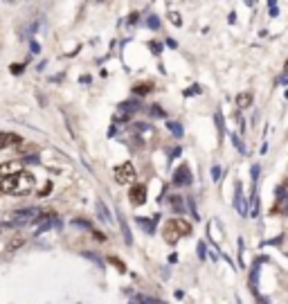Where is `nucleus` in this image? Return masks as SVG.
Masks as SVG:
<instances>
[{
	"label": "nucleus",
	"mask_w": 288,
	"mask_h": 304,
	"mask_svg": "<svg viewBox=\"0 0 288 304\" xmlns=\"http://www.w3.org/2000/svg\"><path fill=\"white\" fill-rule=\"evenodd\" d=\"M36 185V178L30 171H20L14 176V194H27V191L34 189Z\"/></svg>",
	"instance_id": "nucleus-1"
},
{
	"label": "nucleus",
	"mask_w": 288,
	"mask_h": 304,
	"mask_svg": "<svg viewBox=\"0 0 288 304\" xmlns=\"http://www.w3.org/2000/svg\"><path fill=\"white\" fill-rule=\"evenodd\" d=\"M38 216H41V210H38V207H27V210H18L14 216L9 219V221L14 225H25V223L36 221Z\"/></svg>",
	"instance_id": "nucleus-2"
},
{
	"label": "nucleus",
	"mask_w": 288,
	"mask_h": 304,
	"mask_svg": "<svg viewBox=\"0 0 288 304\" xmlns=\"http://www.w3.org/2000/svg\"><path fill=\"white\" fill-rule=\"evenodd\" d=\"M115 180H117V185H131V183H135V167L131 165V162H124V165H120L115 169Z\"/></svg>",
	"instance_id": "nucleus-3"
},
{
	"label": "nucleus",
	"mask_w": 288,
	"mask_h": 304,
	"mask_svg": "<svg viewBox=\"0 0 288 304\" xmlns=\"http://www.w3.org/2000/svg\"><path fill=\"white\" fill-rule=\"evenodd\" d=\"M162 239H165L167 244H171V246L180 239V232H178V228H176V219H173V221H169L165 228H162Z\"/></svg>",
	"instance_id": "nucleus-4"
},
{
	"label": "nucleus",
	"mask_w": 288,
	"mask_h": 304,
	"mask_svg": "<svg viewBox=\"0 0 288 304\" xmlns=\"http://www.w3.org/2000/svg\"><path fill=\"white\" fill-rule=\"evenodd\" d=\"M131 203L133 205H144L146 203V185H142V183H138V185H133L131 187Z\"/></svg>",
	"instance_id": "nucleus-5"
},
{
	"label": "nucleus",
	"mask_w": 288,
	"mask_h": 304,
	"mask_svg": "<svg viewBox=\"0 0 288 304\" xmlns=\"http://www.w3.org/2000/svg\"><path fill=\"white\" fill-rule=\"evenodd\" d=\"M23 171V165L18 160H7V162H3L0 165V173H3V178H7V176H16V173H20Z\"/></svg>",
	"instance_id": "nucleus-6"
},
{
	"label": "nucleus",
	"mask_w": 288,
	"mask_h": 304,
	"mask_svg": "<svg viewBox=\"0 0 288 304\" xmlns=\"http://www.w3.org/2000/svg\"><path fill=\"white\" fill-rule=\"evenodd\" d=\"M173 183L176 185H189L191 183V173H189V167L183 165L176 169V173H173Z\"/></svg>",
	"instance_id": "nucleus-7"
},
{
	"label": "nucleus",
	"mask_w": 288,
	"mask_h": 304,
	"mask_svg": "<svg viewBox=\"0 0 288 304\" xmlns=\"http://www.w3.org/2000/svg\"><path fill=\"white\" fill-rule=\"evenodd\" d=\"M9 144H20V138L18 135H14V133H0V151H3L5 146H9Z\"/></svg>",
	"instance_id": "nucleus-8"
},
{
	"label": "nucleus",
	"mask_w": 288,
	"mask_h": 304,
	"mask_svg": "<svg viewBox=\"0 0 288 304\" xmlns=\"http://www.w3.org/2000/svg\"><path fill=\"white\" fill-rule=\"evenodd\" d=\"M236 210H239L243 216H248V210H246V203H243V196H241V185H236Z\"/></svg>",
	"instance_id": "nucleus-9"
},
{
	"label": "nucleus",
	"mask_w": 288,
	"mask_h": 304,
	"mask_svg": "<svg viewBox=\"0 0 288 304\" xmlns=\"http://www.w3.org/2000/svg\"><path fill=\"white\" fill-rule=\"evenodd\" d=\"M236 104H239L241 108H248V106L252 104V95H248V93H241L239 97H236Z\"/></svg>",
	"instance_id": "nucleus-10"
},
{
	"label": "nucleus",
	"mask_w": 288,
	"mask_h": 304,
	"mask_svg": "<svg viewBox=\"0 0 288 304\" xmlns=\"http://www.w3.org/2000/svg\"><path fill=\"white\" fill-rule=\"evenodd\" d=\"M167 126H169V131H171L173 135H183V126H178V122H169Z\"/></svg>",
	"instance_id": "nucleus-11"
},
{
	"label": "nucleus",
	"mask_w": 288,
	"mask_h": 304,
	"mask_svg": "<svg viewBox=\"0 0 288 304\" xmlns=\"http://www.w3.org/2000/svg\"><path fill=\"white\" fill-rule=\"evenodd\" d=\"M149 90H151V83H138V86H135V93H140V95H146V93H149Z\"/></svg>",
	"instance_id": "nucleus-12"
},
{
	"label": "nucleus",
	"mask_w": 288,
	"mask_h": 304,
	"mask_svg": "<svg viewBox=\"0 0 288 304\" xmlns=\"http://www.w3.org/2000/svg\"><path fill=\"white\" fill-rule=\"evenodd\" d=\"M169 20H171L173 25H180V23H183V20H180V16L176 14V11H169Z\"/></svg>",
	"instance_id": "nucleus-13"
},
{
	"label": "nucleus",
	"mask_w": 288,
	"mask_h": 304,
	"mask_svg": "<svg viewBox=\"0 0 288 304\" xmlns=\"http://www.w3.org/2000/svg\"><path fill=\"white\" fill-rule=\"evenodd\" d=\"M99 212H101V219H104V221H110V214H106L104 203H99Z\"/></svg>",
	"instance_id": "nucleus-14"
},
{
	"label": "nucleus",
	"mask_w": 288,
	"mask_h": 304,
	"mask_svg": "<svg viewBox=\"0 0 288 304\" xmlns=\"http://www.w3.org/2000/svg\"><path fill=\"white\" fill-rule=\"evenodd\" d=\"M232 142L236 144V149H239V151H241V154H243V151H246V149H243V144H241V142H239V138H236V135H232Z\"/></svg>",
	"instance_id": "nucleus-15"
},
{
	"label": "nucleus",
	"mask_w": 288,
	"mask_h": 304,
	"mask_svg": "<svg viewBox=\"0 0 288 304\" xmlns=\"http://www.w3.org/2000/svg\"><path fill=\"white\" fill-rule=\"evenodd\" d=\"M218 176H221V169H218V167H212V178L218 180Z\"/></svg>",
	"instance_id": "nucleus-16"
},
{
	"label": "nucleus",
	"mask_w": 288,
	"mask_h": 304,
	"mask_svg": "<svg viewBox=\"0 0 288 304\" xmlns=\"http://www.w3.org/2000/svg\"><path fill=\"white\" fill-rule=\"evenodd\" d=\"M151 113H153V115H158V117H162V115H165V113H162L160 108H151Z\"/></svg>",
	"instance_id": "nucleus-17"
},
{
	"label": "nucleus",
	"mask_w": 288,
	"mask_h": 304,
	"mask_svg": "<svg viewBox=\"0 0 288 304\" xmlns=\"http://www.w3.org/2000/svg\"><path fill=\"white\" fill-rule=\"evenodd\" d=\"M149 25H151V27H158V18H153V16H151V18H149Z\"/></svg>",
	"instance_id": "nucleus-18"
},
{
	"label": "nucleus",
	"mask_w": 288,
	"mask_h": 304,
	"mask_svg": "<svg viewBox=\"0 0 288 304\" xmlns=\"http://www.w3.org/2000/svg\"><path fill=\"white\" fill-rule=\"evenodd\" d=\"M284 210L288 212V201H284Z\"/></svg>",
	"instance_id": "nucleus-19"
},
{
	"label": "nucleus",
	"mask_w": 288,
	"mask_h": 304,
	"mask_svg": "<svg viewBox=\"0 0 288 304\" xmlns=\"http://www.w3.org/2000/svg\"><path fill=\"white\" fill-rule=\"evenodd\" d=\"M286 72H288V61H286Z\"/></svg>",
	"instance_id": "nucleus-20"
},
{
	"label": "nucleus",
	"mask_w": 288,
	"mask_h": 304,
	"mask_svg": "<svg viewBox=\"0 0 288 304\" xmlns=\"http://www.w3.org/2000/svg\"><path fill=\"white\" fill-rule=\"evenodd\" d=\"M286 191H288V180H286Z\"/></svg>",
	"instance_id": "nucleus-21"
}]
</instances>
